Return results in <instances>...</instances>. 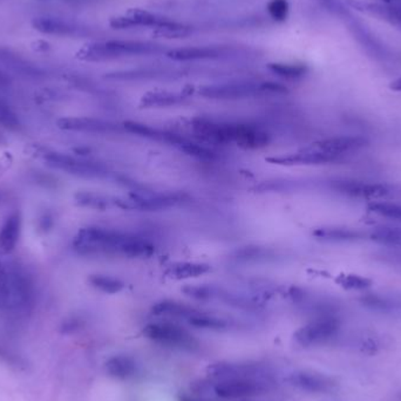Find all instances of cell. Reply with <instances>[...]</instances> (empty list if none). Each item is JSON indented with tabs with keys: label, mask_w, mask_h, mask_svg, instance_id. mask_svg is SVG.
Returning <instances> with one entry per match:
<instances>
[{
	"label": "cell",
	"mask_w": 401,
	"mask_h": 401,
	"mask_svg": "<svg viewBox=\"0 0 401 401\" xmlns=\"http://www.w3.org/2000/svg\"><path fill=\"white\" fill-rule=\"evenodd\" d=\"M73 248L82 256H120L127 258H148L155 245L146 238L103 227L82 228L75 235Z\"/></svg>",
	"instance_id": "cell-1"
},
{
	"label": "cell",
	"mask_w": 401,
	"mask_h": 401,
	"mask_svg": "<svg viewBox=\"0 0 401 401\" xmlns=\"http://www.w3.org/2000/svg\"><path fill=\"white\" fill-rule=\"evenodd\" d=\"M196 136L206 143L236 145L244 150H261L271 143V136L263 128L251 124H232L196 117L192 121Z\"/></svg>",
	"instance_id": "cell-2"
},
{
	"label": "cell",
	"mask_w": 401,
	"mask_h": 401,
	"mask_svg": "<svg viewBox=\"0 0 401 401\" xmlns=\"http://www.w3.org/2000/svg\"><path fill=\"white\" fill-rule=\"evenodd\" d=\"M166 50L160 44L141 40H103L94 41L81 47L77 58L88 63L117 60L122 58L143 57L164 53Z\"/></svg>",
	"instance_id": "cell-3"
},
{
	"label": "cell",
	"mask_w": 401,
	"mask_h": 401,
	"mask_svg": "<svg viewBox=\"0 0 401 401\" xmlns=\"http://www.w3.org/2000/svg\"><path fill=\"white\" fill-rule=\"evenodd\" d=\"M199 93V96L206 99L243 100L257 96L285 94L288 93V88L278 82L241 80L202 86Z\"/></svg>",
	"instance_id": "cell-4"
},
{
	"label": "cell",
	"mask_w": 401,
	"mask_h": 401,
	"mask_svg": "<svg viewBox=\"0 0 401 401\" xmlns=\"http://www.w3.org/2000/svg\"><path fill=\"white\" fill-rule=\"evenodd\" d=\"M44 160L47 164L57 171H65L67 174L80 178H108L112 173L103 164L93 161L82 160L59 152H47L44 154Z\"/></svg>",
	"instance_id": "cell-5"
},
{
	"label": "cell",
	"mask_w": 401,
	"mask_h": 401,
	"mask_svg": "<svg viewBox=\"0 0 401 401\" xmlns=\"http://www.w3.org/2000/svg\"><path fill=\"white\" fill-rule=\"evenodd\" d=\"M143 336L157 344L192 351L199 346L195 337L176 324L152 323L143 329Z\"/></svg>",
	"instance_id": "cell-6"
},
{
	"label": "cell",
	"mask_w": 401,
	"mask_h": 401,
	"mask_svg": "<svg viewBox=\"0 0 401 401\" xmlns=\"http://www.w3.org/2000/svg\"><path fill=\"white\" fill-rule=\"evenodd\" d=\"M210 378L225 379H259L271 381L270 369L257 362H213L206 367Z\"/></svg>",
	"instance_id": "cell-7"
},
{
	"label": "cell",
	"mask_w": 401,
	"mask_h": 401,
	"mask_svg": "<svg viewBox=\"0 0 401 401\" xmlns=\"http://www.w3.org/2000/svg\"><path fill=\"white\" fill-rule=\"evenodd\" d=\"M183 192H134L128 195V210L157 211L188 201Z\"/></svg>",
	"instance_id": "cell-8"
},
{
	"label": "cell",
	"mask_w": 401,
	"mask_h": 401,
	"mask_svg": "<svg viewBox=\"0 0 401 401\" xmlns=\"http://www.w3.org/2000/svg\"><path fill=\"white\" fill-rule=\"evenodd\" d=\"M339 330V320L336 317H318L313 322L306 324L295 332V341L297 344L309 348L313 345L323 344L337 334Z\"/></svg>",
	"instance_id": "cell-9"
},
{
	"label": "cell",
	"mask_w": 401,
	"mask_h": 401,
	"mask_svg": "<svg viewBox=\"0 0 401 401\" xmlns=\"http://www.w3.org/2000/svg\"><path fill=\"white\" fill-rule=\"evenodd\" d=\"M271 381L259 379L218 380L213 390L222 399H243L264 393L270 388Z\"/></svg>",
	"instance_id": "cell-10"
},
{
	"label": "cell",
	"mask_w": 401,
	"mask_h": 401,
	"mask_svg": "<svg viewBox=\"0 0 401 401\" xmlns=\"http://www.w3.org/2000/svg\"><path fill=\"white\" fill-rule=\"evenodd\" d=\"M330 188L341 195L353 199H381L390 194V189L381 183L359 181V180H334L330 182Z\"/></svg>",
	"instance_id": "cell-11"
},
{
	"label": "cell",
	"mask_w": 401,
	"mask_h": 401,
	"mask_svg": "<svg viewBox=\"0 0 401 401\" xmlns=\"http://www.w3.org/2000/svg\"><path fill=\"white\" fill-rule=\"evenodd\" d=\"M32 27L46 36L84 37L91 33L88 27L81 24L52 15L36 17L32 20Z\"/></svg>",
	"instance_id": "cell-12"
},
{
	"label": "cell",
	"mask_w": 401,
	"mask_h": 401,
	"mask_svg": "<svg viewBox=\"0 0 401 401\" xmlns=\"http://www.w3.org/2000/svg\"><path fill=\"white\" fill-rule=\"evenodd\" d=\"M235 50L229 46H194L183 47L167 51L166 55L169 59L180 63L189 61L218 60L234 55Z\"/></svg>",
	"instance_id": "cell-13"
},
{
	"label": "cell",
	"mask_w": 401,
	"mask_h": 401,
	"mask_svg": "<svg viewBox=\"0 0 401 401\" xmlns=\"http://www.w3.org/2000/svg\"><path fill=\"white\" fill-rule=\"evenodd\" d=\"M171 22L169 19L154 15L152 12L141 10V8H131L128 10L124 15L114 17L110 22V25L113 29H128L134 27H150L154 31L164 27Z\"/></svg>",
	"instance_id": "cell-14"
},
{
	"label": "cell",
	"mask_w": 401,
	"mask_h": 401,
	"mask_svg": "<svg viewBox=\"0 0 401 401\" xmlns=\"http://www.w3.org/2000/svg\"><path fill=\"white\" fill-rule=\"evenodd\" d=\"M57 124L63 131L91 133V134L120 133L124 129V126L121 124L94 117H63L58 120Z\"/></svg>",
	"instance_id": "cell-15"
},
{
	"label": "cell",
	"mask_w": 401,
	"mask_h": 401,
	"mask_svg": "<svg viewBox=\"0 0 401 401\" xmlns=\"http://www.w3.org/2000/svg\"><path fill=\"white\" fill-rule=\"evenodd\" d=\"M0 64L22 78L41 79L46 75L43 68L8 47L0 46Z\"/></svg>",
	"instance_id": "cell-16"
},
{
	"label": "cell",
	"mask_w": 401,
	"mask_h": 401,
	"mask_svg": "<svg viewBox=\"0 0 401 401\" xmlns=\"http://www.w3.org/2000/svg\"><path fill=\"white\" fill-rule=\"evenodd\" d=\"M8 287H10V298L13 299L17 304L27 306L33 299L32 280L26 271L22 270L18 265L10 268L8 270Z\"/></svg>",
	"instance_id": "cell-17"
},
{
	"label": "cell",
	"mask_w": 401,
	"mask_h": 401,
	"mask_svg": "<svg viewBox=\"0 0 401 401\" xmlns=\"http://www.w3.org/2000/svg\"><path fill=\"white\" fill-rule=\"evenodd\" d=\"M348 4L357 11L380 19L387 24L397 27L401 31V8L390 6V5L378 4V3H367V1H357L350 0Z\"/></svg>",
	"instance_id": "cell-18"
},
{
	"label": "cell",
	"mask_w": 401,
	"mask_h": 401,
	"mask_svg": "<svg viewBox=\"0 0 401 401\" xmlns=\"http://www.w3.org/2000/svg\"><path fill=\"white\" fill-rule=\"evenodd\" d=\"M289 383L310 393H325L334 388V383L327 376L311 372H296L289 376Z\"/></svg>",
	"instance_id": "cell-19"
},
{
	"label": "cell",
	"mask_w": 401,
	"mask_h": 401,
	"mask_svg": "<svg viewBox=\"0 0 401 401\" xmlns=\"http://www.w3.org/2000/svg\"><path fill=\"white\" fill-rule=\"evenodd\" d=\"M22 230L20 213H13L5 220L0 229V250L4 254H11L17 246Z\"/></svg>",
	"instance_id": "cell-20"
},
{
	"label": "cell",
	"mask_w": 401,
	"mask_h": 401,
	"mask_svg": "<svg viewBox=\"0 0 401 401\" xmlns=\"http://www.w3.org/2000/svg\"><path fill=\"white\" fill-rule=\"evenodd\" d=\"M313 236L324 242H355L362 239L365 234L351 228L324 227L315 229Z\"/></svg>",
	"instance_id": "cell-21"
},
{
	"label": "cell",
	"mask_w": 401,
	"mask_h": 401,
	"mask_svg": "<svg viewBox=\"0 0 401 401\" xmlns=\"http://www.w3.org/2000/svg\"><path fill=\"white\" fill-rule=\"evenodd\" d=\"M231 258L239 264L268 263L276 261L277 254L272 249L264 246H244L236 250L231 256Z\"/></svg>",
	"instance_id": "cell-22"
},
{
	"label": "cell",
	"mask_w": 401,
	"mask_h": 401,
	"mask_svg": "<svg viewBox=\"0 0 401 401\" xmlns=\"http://www.w3.org/2000/svg\"><path fill=\"white\" fill-rule=\"evenodd\" d=\"M107 374L114 379L127 380L136 373V362L129 355H114L105 364Z\"/></svg>",
	"instance_id": "cell-23"
},
{
	"label": "cell",
	"mask_w": 401,
	"mask_h": 401,
	"mask_svg": "<svg viewBox=\"0 0 401 401\" xmlns=\"http://www.w3.org/2000/svg\"><path fill=\"white\" fill-rule=\"evenodd\" d=\"M185 98L181 93L167 92V91H157V92H148L141 98L140 105L143 108H160V107L178 106L185 103Z\"/></svg>",
	"instance_id": "cell-24"
},
{
	"label": "cell",
	"mask_w": 401,
	"mask_h": 401,
	"mask_svg": "<svg viewBox=\"0 0 401 401\" xmlns=\"http://www.w3.org/2000/svg\"><path fill=\"white\" fill-rule=\"evenodd\" d=\"M199 310L187 305L183 303L174 302V301H162L152 308L154 316L173 317L188 320L190 317L199 313Z\"/></svg>",
	"instance_id": "cell-25"
},
{
	"label": "cell",
	"mask_w": 401,
	"mask_h": 401,
	"mask_svg": "<svg viewBox=\"0 0 401 401\" xmlns=\"http://www.w3.org/2000/svg\"><path fill=\"white\" fill-rule=\"evenodd\" d=\"M210 271L209 264L206 263L182 262L175 263L168 266L166 275L168 277L174 280H188V278H197Z\"/></svg>",
	"instance_id": "cell-26"
},
{
	"label": "cell",
	"mask_w": 401,
	"mask_h": 401,
	"mask_svg": "<svg viewBox=\"0 0 401 401\" xmlns=\"http://www.w3.org/2000/svg\"><path fill=\"white\" fill-rule=\"evenodd\" d=\"M74 201L79 206L89 209L103 210L115 208L114 196L103 195L100 192H79L74 195Z\"/></svg>",
	"instance_id": "cell-27"
},
{
	"label": "cell",
	"mask_w": 401,
	"mask_h": 401,
	"mask_svg": "<svg viewBox=\"0 0 401 401\" xmlns=\"http://www.w3.org/2000/svg\"><path fill=\"white\" fill-rule=\"evenodd\" d=\"M369 238H371V241L374 242L376 244L401 250V228H376L369 235Z\"/></svg>",
	"instance_id": "cell-28"
},
{
	"label": "cell",
	"mask_w": 401,
	"mask_h": 401,
	"mask_svg": "<svg viewBox=\"0 0 401 401\" xmlns=\"http://www.w3.org/2000/svg\"><path fill=\"white\" fill-rule=\"evenodd\" d=\"M88 283L92 285L93 288L103 294H108V295H115L124 289V282L110 275H91L88 277Z\"/></svg>",
	"instance_id": "cell-29"
},
{
	"label": "cell",
	"mask_w": 401,
	"mask_h": 401,
	"mask_svg": "<svg viewBox=\"0 0 401 401\" xmlns=\"http://www.w3.org/2000/svg\"><path fill=\"white\" fill-rule=\"evenodd\" d=\"M187 322L192 327L204 329V330L222 331L227 330L229 327L227 320L220 317L213 316L210 313H203V311H199L196 315L190 317Z\"/></svg>",
	"instance_id": "cell-30"
},
{
	"label": "cell",
	"mask_w": 401,
	"mask_h": 401,
	"mask_svg": "<svg viewBox=\"0 0 401 401\" xmlns=\"http://www.w3.org/2000/svg\"><path fill=\"white\" fill-rule=\"evenodd\" d=\"M269 71L272 72L275 75L280 78L287 79V80H298L305 77L308 73V67L303 64H281V63H274L268 65Z\"/></svg>",
	"instance_id": "cell-31"
},
{
	"label": "cell",
	"mask_w": 401,
	"mask_h": 401,
	"mask_svg": "<svg viewBox=\"0 0 401 401\" xmlns=\"http://www.w3.org/2000/svg\"><path fill=\"white\" fill-rule=\"evenodd\" d=\"M178 148L183 153L189 155V157H196V159H199V160L211 161L215 160L217 157L216 153L213 152V150L206 148V146L199 145V143H192L187 138H185V140L180 143V146Z\"/></svg>",
	"instance_id": "cell-32"
},
{
	"label": "cell",
	"mask_w": 401,
	"mask_h": 401,
	"mask_svg": "<svg viewBox=\"0 0 401 401\" xmlns=\"http://www.w3.org/2000/svg\"><path fill=\"white\" fill-rule=\"evenodd\" d=\"M369 210L383 218L401 221V204L399 203L372 202L369 204Z\"/></svg>",
	"instance_id": "cell-33"
},
{
	"label": "cell",
	"mask_w": 401,
	"mask_h": 401,
	"mask_svg": "<svg viewBox=\"0 0 401 401\" xmlns=\"http://www.w3.org/2000/svg\"><path fill=\"white\" fill-rule=\"evenodd\" d=\"M217 287L215 285H187L182 289L185 296L196 301H213L216 295Z\"/></svg>",
	"instance_id": "cell-34"
},
{
	"label": "cell",
	"mask_w": 401,
	"mask_h": 401,
	"mask_svg": "<svg viewBox=\"0 0 401 401\" xmlns=\"http://www.w3.org/2000/svg\"><path fill=\"white\" fill-rule=\"evenodd\" d=\"M338 283L346 290H357V291L366 290L372 285L371 280L359 275H345L338 280Z\"/></svg>",
	"instance_id": "cell-35"
},
{
	"label": "cell",
	"mask_w": 401,
	"mask_h": 401,
	"mask_svg": "<svg viewBox=\"0 0 401 401\" xmlns=\"http://www.w3.org/2000/svg\"><path fill=\"white\" fill-rule=\"evenodd\" d=\"M290 12L288 0H270L268 4V13L275 22H285Z\"/></svg>",
	"instance_id": "cell-36"
},
{
	"label": "cell",
	"mask_w": 401,
	"mask_h": 401,
	"mask_svg": "<svg viewBox=\"0 0 401 401\" xmlns=\"http://www.w3.org/2000/svg\"><path fill=\"white\" fill-rule=\"evenodd\" d=\"M20 121H19L18 115L15 113V110H12L8 103L0 100V126L13 129V128L18 127Z\"/></svg>",
	"instance_id": "cell-37"
},
{
	"label": "cell",
	"mask_w": 401,
	"mask_h": 401,
	"mask_svg": "<svg viewBox=\"0 0 401 401\" xmlns=\"http://www.w3.org/2000/svg\"><path fill=\"white\" fill-rule=\"evenodd\" d=\"M362 302L364 305L367 306L369 309L381 311V313H390L394 310V305L392 303L388 302L387 299L378 297V296H366L362 299Z\"/></svg>",
	"instance_id": "cell-38"
},
{
	"label": "cell",
	"mask_w": 401,
	"mask_h": 401,
	"mask_svg": "<svg viewBox=\"0 0 401 401\" xmlns=\"http://www.w3.org/2000/svg\"><path fill=\"white\" fill-rule=\"evenodd\" d=\"M0 296L4 298H10V287H8V269L0 261Z\"/></svg>",
	"instance_id": "cell-39"
},
{
	"label": "cell",
	"mask_w": 401,
	"mask_h": 401,
	"mask_svg": "<svg viewBox=\"0 0 401 401\" xmlns=\"http://www.w3.org/2000/svg\"><path fill=\"white\" fill-rule=\"evenodd\" d=\"M12 79L6 72L0 70V88H6L11 85Z\"/></svg>",
	"instance_id": "cell-40"
},
{
	"label": "cell",
	"mask_w": 401,
	"mask_h": 401,
	"mask_svg": "<svg viewBox=\"0 0 401 401\" xmlns=\"http://www.w3.org/2000/svg\"><path fill=\"white\" fill-rule=\"evenodd\" d=\"M52 225H53V218H52L48 213L44 215V216L40 218V228L44 229V230L50 229Z\"/></svg>",
	"instance_id": "cell-41"
},
{
	"label": "cell",
	"mask_w": 401,
	"mask_h": 401,
	"mask_svg": "<svg viewBox=\"0 0 401 401\" xmlns=\"http://www.w3.org/2000/svg\"><path fill=\"white\" fill-rule=\"evenodd\" d=\"M390 89H393L395 92H401V77L397 78V80L390 82Z\"/></svg>",
	"instance_id": "cell-42"
},
{
	"label": "cell",
	"mask_w": 401,
	"mask_h": 401,
	"mask_svg": "<svg viewBox=\"0 0 401 401\" xmlns=\"http://www.w3.org/2000/svg\"><path fill=\"white\" fill-rule=\"evenodd\" d=\"M180 401H194V400H192V399H190V397H182L181 399H180Z\"/></svg>",
	"instance_id": "cell-43"
},
{
	"label": "cell",
	"mask_w": 401,
	"mask_h": 401,
	"mask_svg": "<svg viewBox=\"0 0 401 401\" xmlns=\"http://www.w3.org/2000/svg\"><path fill=\"white\" fill-rule=\"evenodd\" d=\"M241 401H252V400H241Z\"/></svg>",
	"instance_id": "cell-44"
}]
</instances>
